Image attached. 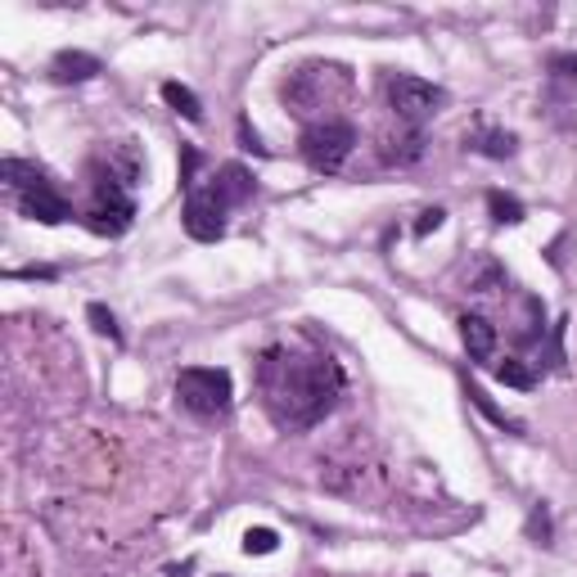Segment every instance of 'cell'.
I'll use <instances>...</instances> for the list:
<instances>
[{
	"label": "cell",
	"mask_w": 577,
	"mask_h": 577,
	"mask_svg": "<svg viewBox=\"0 0 577 577\" xmlns=\"http://www.w3.org/2000/svg\"><path fill=\"white\" fill-rule=\"evenodd\" d=\"M348 375L329 352H302L271 343L258 356V392L280 434H308L343 402Z\"/></svg>",
	"instance_id": "1"
},
{
	"label": "cell",
	"mask_w": 577,
	"mask_h": 577,
	"mask_svg": "<svg viewBox=\"0 0 577 577\" xmlns=\"http://www.w3.org/2000/svg\"><path fill=\"white\" fill-rule=\"evenodd\" d=\"M86 172H90V203L81 212L86 230L100 235V239L127 235L131 222H136V195H131V186L140 180V154H136V145L123 140V145L100 149V154L90 159Z\"/></svg>",
	"instance_id": "2"
},
{
	"label": "cell",
	"mask_w": 577,
	"mask_h": 577,
	"mask_svg": "<svg viewBox=\"0 0 577 577\" xmlns=\"http://www.w3.org/2000/svg\"><path fill=\"white\" fill-rule=\"evenodd\" d=\"M253 195H258L253 172L244 163H222L208 180H199V186L186 195V212H180L186 235L199 239V244H217L226 235L230 208H244Z\"/></svg>",
	"instance_id": "3"
},
{
	"label": "cell",
	"mask_w": 577,
	"mask_h": 577,
	"mask_svg": "<svg viewBox=\"0 0 577 577\" xmlns=\"http://www.w3.org/2000/svg\"><path fill=\"white\" fill-rule=\"evenodd\" d=\"M0 180H5V195L18 208V217L27 222H41V226H64L73 222V199L59 190V180L41 167V163H27V159H5L0 163Z\"/></svg>",
	"instance_id": "4"
},
{
	"label": "cell",
	"mask_w": 577,
	"mask_h": 577,
	"mask_svg": "<svg viewBox=\"0 0 577 577\" xmlns=\"http://www.w3.org/2000/svg\"><path fill=\"white\" fill-rule=\"evenodd\" d=\"M356 140H361V131H356L352 117H316V123L302 127L298 154H302V163H308L312 172L334 176V172H343V163L352 159Z\"/></svg>",
	"instance_id": "5"
},
{
	"label": "cell",
	"mask_w": 577,
	"mask_h": 577,
	"mask_svg": "<svg viewBox=\"0 0 577 577\" xmlns=\"http://www.w3.org/2000/svg\"><path fill=\"white\" fill-rule=\"evenodd\" d=\"M176 402L199 419H222L235 406V379L222 366H186L176 375Z\"/></svg>",
	"instance_id": "6"
},
{
	"label": "cell",
	"mask_w": 577,
	"mask_h": 577,
	"mask_svg": "<svg viewBox=\"0 0 577 577\" xmlns=\"http://www.w3.org/2000/svg\"><path fill=\"white\" fill-rule=\"evenodd\" d=\"M384 100H388L392 117H398L402 127L424 131V123H429L434 113H442L447 90L434 86V81H424V77H415V73H388L384 77Z\"/></svg>",
	"instance_id": "7"
},
{
	"label": "cell",
	"mask_w": 577,
	"mask_h": 577,
	"mask_svg": "<svg viewBox=\"0 0 577 577\" xmlns=\"http://www.w3.org/2000/svg\"><path fill=\"white\" fill-rule=\"evenodd\" d=\"M455 329H461V348H465V356L474 361V366H492V356L501 348L497 325L482 312H465L461 321H455Z\"/></svg>",
	"instance_id": "8"
},
{
	"label": "cell",
	"mask_w": 577,
	"mask_h": 577,
	"mask_svg": "<svg viewBox=\"0 0 577 577\" xmlns=\"http://www.w3.org/2000/svg\"><path fill=\"white\" fill-rule=\"evenodd\" d=\"M100 73H104V64H100L96 54H86V50H59L50 59V68H46V77L54 86H81V81L100 77Z\"/></svg>",
	"instance_id": "9"
},
{
	"label": "cell",
	"mask_w": 577,
	"mask_h": 577,
	"mask_svg": "<svg viewBox=\"0 0 577 577\" xmlns=\"http://www.w3.org/2000/svg\"><path fill=\"white\" fill-rule=\"evenodd\" d=\"M465 149H474V154L501 163V159H514V154H519V136L505 131V127H478V131L465 136Z\"/></svg>",
	"instance_id": "10"
},
{
	"label": "cell",
	"mask_w": 577,
	"mask_h": 577,
	"mask_svg": "<svg viewBox=\"0 0 577 577\" xmlns=\"http://www.w3.org/2000/svg\"><path fill=\"white\" fill-rule=\"evenodd\" d=\"M545 86H551V100H568L577 90V54L573 50L545 54Z\"/></svg>",
	"instance_id": "11"
},
{
	"label": "cell",
	"mask_w": 577,
	"mask_h": 577,
	"mask_svg": "<svg viewBox=\"0 0 577 577\" xmlns=\"http://www.w3.org/2000/svg\"><path fill=\"white\" fill-rule=\"evenodd\" d=\"M492 375L505 384V388H519V392H532L537 384H541V375H537V366L532 361H524V356H505V361H492Z\"/></svg>",
	"instance_id": "12"
},
{
	"label": "cell",
	"mask_w": 577,
	"mask_h": 577,
	"mask_svg": "<svg viewBox=\"0 0 577 577\" xmlns=\"http://www.w3.org/2000/svg\"><path fill=\"white\" fill-rule=\"evenodd\" d=\"M424 159V131L406 127V136H388L384 140V163H398V167H411Z\"/></svg>",
	"instance_id": "13"
},
{
	"label": "cell",
	"mask_w": 577,
	"mask_h": 577,
	"mask_svg": "<svg viewBox=\"0 0 577 577\" xmlns=\"http://www.w3.org/2000/svg\"><path fill=\"white\" fill-rule=\"evenodd\" d=\"M465 398H469V402H474L482 415H488V419L497 424V429H505V434H514V438H524V424L514 419V415H505V411H501V406H497V402H492V398H488V392H482L478 384H469V379H465Z\"/></svg>",
	"instance_id": "14"
},
{
	"label": "cell",
	"mask_w": 577,
	"mask_h": 577,
	"mask_svg": "<svg viewBox=\"0 0 577 577\" xmlns=\"http://www.w3.org/2000/svg\"><path fill=\"white\" fill-rule=\"evenodd\" d=\"M163 90V100H167V109H176L186 123H203V100L195 96L190 86H180V81H163L159 86Z\"/></svg>",
	"instance_id": "15"
},
{
	"label": "cell",
	"mask_w": 577,
	"mask_h": 577,
	"mask_svg": "<svg viewBox=\"0 0 577 577\" xmlns=\"http://www.w3.org/2000/svg\"><path fill=\"white\" fill-rule=\"evenodd\" d=\"M488 212H492L497 226H519L528 217V208L514 199V195H505V190H488Z\"/></svg>",
	"instance_id": "16"
},
{
	"label": "cell",
	"mask_w": 577,
	"mask_h": 577,
	"mask_svg": "<svg viewBox=\"0 0 577 577\" xmlns=\"http://www.w3.org/2000/svg\"><path fill=\"white\" fill-rule=\"evenodd\" d=\"M86 321H90V329H96V334H104L109 343L123 348V325H117V316L104 308V302H90V308H86Z\"/></svg>",
	"instance_id": "17"
},
{
	"label": "cell",
	"mask_w": 577,
	"mask_h": 577,
	"mask_svg": "<svg viewBox=\"0 0 577 577\" xmlns=\"http://www.w3.org/2000/svg\"><path fill=\"white\" fill-rule=\"evenodd\" d=\"M524 532H528V541H537V545H555V524H551V510H545V501L532 505Z\"/></svg>",
	"instance_id": "18"
},
{
	"label": "cell",
	"mask_w": 577,
	"mask_h": 577,
	"mask_svg": "<svg viewBox=\"0 0 577 577\" xmlns=\"http://www.w3.org/2000/svg\"><path fill=\"white\" fill-rule=\"evenodd\" d=\"M199 167H203V154L195 145H180V190H195L199 186Z\"/></svg>",
	"instance_id": "19"
},
{
	"label": "cell",
	"mask_w": 577,
	"mask_h": 577,
	"mask_svg": "<svg viewBox=\"0 0 577 577\" xmlns=\"http://www.w3.org/2000/svg\"><path fill=\"white\" fill-rule=\"evenodd\" d=\"M276 545H280L276 528H249L244 532V555H276Z\"/></svg>",
	"instance_id": "20"
},
{
	"label": "cell",
	"mask_w": 577,
	"mask_h": 577,
	"mask_svg": "<svg viewBox=\"0 0 577 577\" xmlns=\"http://www.w3.org/2000/svg\"><path fill=\"white\" fill-rule=\"evenodd\" d=\"M442 222H447V208H424V212H419V222H415V239H429Z\"/></svg>",
	"instance_id": "21"
},
{
	"label": "cell",
	"mask_w": 577,
	"mask_h": 577,
	"mask_svg": "<svg viewBox=\"0 0 577 577\" xmlns=\"http://www.w3.org/2000/svg\"><path fill=\"white\" fill-rule=\"evenodd\" d=\"M239 140H244V149H253L258 159H266V145H262V140H258V131L249 127V117H239Z\"/></svg>",
	"instance_id": "22"
},
{
	"label": "cell",
	"mask_w": 577,
	"mask_h": 577,
	"mask_svg": "<svg viewBox=\"0 0 577 577\" xmlns=\"http://www.w3.org/2000/svg\"><path fill=\"white\" fill-rule=\"evenodd\" d=\"M14 276H18V280H54L59 271H54V266H27V271H14Z\"/></svg>",
	"instance_id": "23"
},
{
	"label": "cell",
	"mask_w": 577,
	"mask_h": 577,
	"mask_svg": "<svg viewBox=\"0 0 577 577\" xmlns=\"http://www.w3.org/2000/svg\"><path fill=\"white\" fill-rule=\"evenodd\" d=\"M222 577H226V573H222Z\"/></svg>",
	"instance_id": "24"
}]
</instances>
